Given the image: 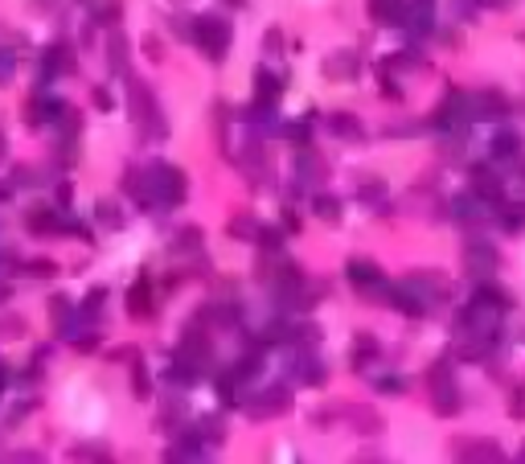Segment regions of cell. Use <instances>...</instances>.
Listing matches in <instances>:
<instances>
[{"mask_svg":"<svg viewBox=\"0 0 525 464\" xmlns=\"http://www.w3.org/2000/svg\"><path fill=\"white\" fill-rule=\"evenodd\" d=\"M193 37H197V46L205 49L214 62H222V54H226V46H230V29L217 21V17H197Z\"/></svg>","mask_w":525,"mask_h":464,"instance_id":"6da1fadb","label":"cell"},{"mask_svg":"<svg viewBox=\"0 0 525 464\" xmlns=\"http://www.w3.org/2000/svg\"><path fill=\"white\" fill-rule=\"evenodd\" d=\"M156 189L168 194V201H181L185 197V177L177 169H156Z\"/></svg>","mask_w":525,"mask_h":464,"instance_id":"7a4b0ae2","label":"cell"},{"mask_svg":"<svg viewBox=\"0 0 525 464\" xmlns=\"http://www.w3.org/2000/svg\"><path fill=\"white\" fill-rule=\"evenodd\" d=\"M255 95L262 99V107H271V99H279V78L271 70H259L255 74Z\"/></svg>","mask_w":525,"mask_h":464,"instance_id":"3957f363","label":"cell"},{"mask_svg":"<svg viewBox=\"0 0 525 464\" xmlns=\"http://www.w3.org/2000/svg\"><path fill=\"white\" fill-rule=\"evenodd\" d=\"M144 54H148L152 62H160V37H144Z\"/></svg>","mask_w":525,"mask_h":464,"instance_id":"277c9868","label":"cell"},{"mask_svg":"<svg viewBox=\"0 0 525 464\" xmlns=\"http://www.w3.org/2000/svg\"><path fill=\"white\" fill-rule=\"evenodd\" d=\"M316 210H320V218H336V201H333V197H320Z\"/></svg>","mask_w":525,"mask_h":464,"instance_id":"5b68a950","label":"cell"},{"mask_svg":"<svg viewBox=\"0 0 525 464\" xmlns=\"http://www.w3.org/2000/svg\"><path fill=\"white\" fill-rule=\"evenodd\" d=\"M120 62H123V37H111V66L120 70Z\"/></svg>","mask_w":525,"mask_h":464,"instance_id":"8992f818","label":"cell"},{"mask_svg":"<svg viewBox=\"0 0 525 464\" xmlns=\"http://www.w3.org/2000/svg\"><path fill=\"white\" fill-rule=\"evenodd\" d=\"M333 127H336V132H358V123L349 120V115H336V120H333Z\"/></svg>","mask_w":525,"mask_h":464,"instance_id":"52a82bcc","label":"cell"},{"mask_svg":"<svg viewBox=\"0 0 525 464\" xmlns=\"http://www.w3.org/2000/svg\"><path fill=\"white\" fill-rule=\"evenodd\" d=\"M497 152H517V136H501V140H497Z\"/></svg>","mask_w":525,"mask_h":464,"instance_id":"ba28073f","label":"cell"},{"mask_svg":"<svg viewBox=\"0 0 525 464\" xmlns=\"http://www.w3.org/2000/svg\"><path fill=\"white\" fill-rule=\"evenodd\" d=\"M8 74H13V54H4V58H0V82H4Z\"/></svg>","mask_w":525,"mask_h":464,"instance_id":"9c48e42d","label":"cell"},{"mask_svg":"<svg viewBox=\"0 0 525 464\" xmlns=\"http://www.w3.org/2000/svg\"><path fill=\"white\" fill-rule=\"evenodd\" d=\"M0 387H4V370H0Z\"/></svg>","mask_w":525,"mask_h":464,"instance_id":"30bf717a","label":"cell"},{"mask_svg":"<svg viewBox=\"0 0 525 464\" xmlns=\"http://www.w3.org/2000/svg\"><path fill=\"white\" fill-rule=\"evenodd\" d=\"M0 152H4V136H0Z\"/></svg>","mask_w":525,"mask_h":464,"instance_id":"8fae6325","label":"cell"}]
</instances>
